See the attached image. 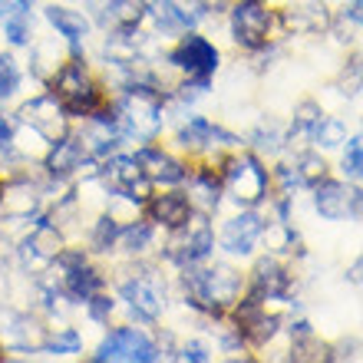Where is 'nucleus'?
<instances>
[{"label":"nucleus","mask_w":363,"mask_h":363,"mask_svg":"<svg viewBox=\"0 0 363 363\" xmlns=\"http://www.w3.org/2000/svg\"><path fill=\"white\" fill-rule=\"evenodd\" d=\"M182 274V291H185V304L191 311H199L205 317H221L231 314V307L238 304L245 291H248V281L245 274L228 264H189V268H179Z\"/></svg>","instance_id":"1"},{"label":"nucleus","mask_w":363,"mask_h":363,"mask_svg":"<svg viewBox=\"0 0 363 363\" xmlns=\"http://www.w3.org/2000/svg\"><path fill=\"white\" fill-rule=\"evenodd\" d=\"M116 109V123L123 133L125 145H143V143H155L165 129V93L155 89L152 83H129L119 93L109 96Z\"/></svg>","instance_id":"2"},{"label":"nucleus","mask_w":363,"mask_h":363,"mask_svg":"<svg viewBox=\"0 0 363 363\" xmlns=\"http://www.w3.org/2000/svg\"><path fill=\"white\" fill-rule=\"evenodd\" d=\"M116 297L123 301L133 320L159 324L169 307V284L155 261H125V274L116 281Z\"/></svg>","instance_id":"3"},{"label":"nucleus","mask_w":363,"mask_h":363,"mask_svg":"<svg viewBox=\"0 0 363 363\" xmlns=\"http://www.w3.org/2000/svg\"><path fill=\"white\" fill-rule=\"evenodd\" d=\"M43 86L63 103V109L69 113V119H83V116L96 113V109L109 99L99 73L89 67L86 53H83V57H69L67 63L43 83Z\"/></svg>","instance_id":"4"},{"label":"nucleus","mask_w":363,"mask_h":363,"mask_svg":"<svg viewBox=\"0 0 363 363\" xmlns=\"http://www.w3.org/2000/svg\"><path fill=\"white\" fill-rule=\"evenodd\" d=\"M218 175L225 199L231 205H238V208H258L261 201L271 195V172L264 169L261 155L255 152H241V149L228 152Z\"/></svg>","instance_id":"5"},{"label":"nucleus","mask_w":363,"mask_h":363,"mask_svg":"<svg viewBox=\"0 0 363 363\" xmlns=\"http://www.w3.org/2000/svg\"><path fill=\"white\" fill-rule=\"evenodd\" d=\"M165 63L179 73L182 83L208 89L211 77L221 67V50L208 37H201L199 30H185L182 37H175L172 47L165 50Z\"/></svg>","instance_id":"6"},{"label":"nucleus","mask_w":363,"mask_h":363,"mask_svg":"<svg viewBox=\"0 0 363 363\" xmlns=\"http://www.w3.org/2000/svg\"><path fill=\"white\" fill-rule=\"evenodd\" d=\"M228 30L238 50L261 53L264 47H271L274 33L281 30V20H277V10L271 7V0H231Z\"/></svg>","instance_id":"7"},{"label":"nucleus","mask_w":363,"mask_h":363,"mask_svg":"<svg viewBox=\"0 0 363 363\" xmlns=\"http://www.w3.org/2000/svg\"><path fill=\"white\" fill-rule=\"evenodd\" d=\"M215 251V221L205 211H191V218L179 228L162 235V258H169L175 268H189L211 258Z\"/></svg>","instance_id":"8"},{"label":"nucleus","mask_w":363,"mask_h":363,"mask_svg":"<svg viewBox=\"0 0 363 363\" xmlns=\"http://www.w3.org/2000/svg\"><path fill=\"white\" fill-rule=\"evenodd\" d=\"M162 360L159 340L149 330L135 324H119L103 334V340L96 344L93 363H155Z\"/></svg>","instance_id":"9"},{"label":"nucleus","mask_w":363,"mask_h":363,"mask_svg":"<svg viewBox=\"0 0 363 363\" xmlns=\"http://www.w3.org/2000/svg\"><path fill=\"white\" fill-rule=\"evenodd\" d=\"M13 119H20V123H27V125H33V129H40L50 143H57V139L69 135V129H73L69 113L63 109V103H60V99L50 93L47 86H43V93L20 99L17 109H13Z\"/></svg>","instance_id":"10"},{"label":"nucleus","mask_w":363,"mask_h":363,"mask_svg":"<svg viewBox=\"0 0 363 363\" xmlns=\"http://www.w3.org/2000/svg\"><path fill=\"white\" fill-rule=\"evenodd\" d=\"M314 208L327 221L363 218V189L350 179H324L314 185Z\"/></svg>","instance_id":"11"},{"label":"nucleus","mask_w":363,"mask_h":363,"mask_svg":"<svg viewBox=\"0 0 363 363\" xmlns=\"http://www.w3.org/2000/svg\"><path fill=\"white\" fill-rule=\"evenodd\" d=\"M96 175L109 185V191H119V195H129V199L143 201L155 191V185L149 179H145L143 165L135 162L133 152H125V149H119V152L106 155L103 162L96 165Z\"/></svg>","instance_id":"12"},{"label":"nucleus","mask_w":363,"mask_h":363,"mask_svg":"<svg viewBox=\"0 0 363 363\" xmlns=\"http://www.w3.org/2000/svg\"><path fill=\"white\" fill-rule=\"evenodd\" d=\"M135 162L143 165L145 179L152 182L155 189H172V185H182L185 175H189V159L179 155L175 149L162 145L159 139L155 143H143L133 149Z\"/></svg>","instance_id":"13"},{"label":"nucleus","mask_w":363,"mask_h":363,"mask_svg":"<svg viewBox=\"0 0 363 363\" xmlns=\"http://www.w3.org/2000/svg\"><path fill=\"white\" fill-rule=\"evenodd\" d=\"M83 13L103 33H125L145 27L143 0H83Z\"/></svg>","instance_id":"14"},{"label":"nucleus","mask_w":363,"mask_h":363,"mask_svg":"<svg viewBox=\"0 0 363 363\" xmlns=\"http://www.w3.org/2000/svg\"><path fill=\"white\" fill-rule=\"evenodd\" d=\"M43 172H47V179H53V182H67V185H73L77 179L96 172V162L86 155V149L79 145L77 135L69 133V135H63V139H57V143L50 145L47 159H43Z\"/></svg>","instance_id":"15"},{"label":"nucleus","mask_w":363,"mask_h":363,"mask_svg":"<svg viewBox=\"0 0 363 363\" xmlns=\"http://www.w3.org/2000/svg\"><path fill=\"white\" fill-rule=\"evenodd\" d=\"M261 235H264V218H261L255 208H241L238 215H231L228 221H221L215 241H218L228 255H235V258H248L261 245Z\"/></svg>","instance_id":"16"},{"label":"nucleus","mask_w":363,"mask_h":363,"mask_svg":"<svg viewBox=\"0 0 363 363\" xmlns=\"http://www.w3.org/2000/svg\"><path fill=\"white\" fill-rule=\"evenodd\" d=\"M191 201L189 195H185V189L182 185H172V189H155L149 199H145L143 205V215L149 221H152L155 228L162 231H172L179 228V225H185V221L191 218Z\"/></svg>","instance_id":"17"},{"label":"nucleus","mask_w":363,"mask_h":363,"mask_svg":"<svg viewBox=\"0 0 363 363\" xmlns=\"http://www.w3.org/2000/svg\"><path fill=\"white\" fill-rule=\"evenodd\" d=\"M43 20H47V27L57 37H63L73 47V57H83V47H86L89 33H93V23H89L83 10L69 7L67 0H53V4L43 7Z\"/></svg>","instance_id":"18"},{"label":"nucleus","mask_w":363,"mask_h":363,"mask_svg":"<svg viewBox=\"0 0 363 363\" xmlns=\"http://www.w3.org/2000/svg\"><path fill=\"white\" fill-rule=\"evenodd\" d=\"M159 238H162V231L143 215V218L129 221V225H119L113 255L123 261H145L152 258V251L159 248Z\"/></svg>","instance_id":"19"},{"label":"nucleus","mask_w":363,"mask_h":363,"mask_svg":"<svg viewBox=\"0 0 363 363\" xmlns=\"http://www.w3.org/2000/svg\"><path fill=\"white\" fill-rule=\"evenodd\" d=\"M281 30L287 33H297V37H311V33H324L330 30V10H327L324 0H291L281 13Z\"/></svg>","instance_id":"20"},{"label":"nucleus","mask_w":363,"mask_h":363,"mask_svg":"<svg viewBox=\"0 0 363 363\" xmlns=\"http://www.w3.org/2000/svg\"><path fill=\"white\" fill-rule=\"evenodd\" d=\"M27 50H30L27 73L37 79V83H47V79L73 57V47H69L63 37H57V33H50V37H33V43H30Z\"/></svg>","instance_id":"21"},{"label":"nucleus","mask_w":363,"mask_h":363,"mask_svg":"<svg viewBox=\"0 0 363 363\" xmlns=\"http://www.w3.org/2000/svg\"><path fill=\"white\" fill-rule=\"evenodd\" d=\"M291 281H294L291 268H287L277 255H268V258H258V264L251 271L248 291H255V294H261V297H287Z\"/></svg>","instance_id":"22"},{"label":"nucleus","mask_w":363,"mask_h":363,"mask_svg":"<svg viewBox=\"0 0 363 363\" xmlns=\"http://www.w3.org/2000/svg\"><path fill=\"white\" fill-rule=\"evenodd\" d=\"M0 37L10 50H27L37 37V23H33V10L17 7L7 20H0Z\"/></svg>","instance_id":"23"},{"label":"nucleus","mask_w":363,"mask_h":363,"mask_svg":"<svg viewBox=\"0 0 363 363\" xmlns=\"http://www.w3.org/2000/svg\"><path fill=\"white\" fill-rule=\"evenodd\" d=\"M43 354H53V357L83 354V334L69 324H53L47 334V344H43Z\"/></svg>","instance_id":"24"},{"label":"nucleus","mask_w":363,"mask_h":363,"mask_svg":"<svg viewBox=\"0 0 363 363\" xmlns=\"http://www.w3.org/2000/svg\"><path fill=\"white\" fill-rule=\"evenodd\" d=\"M27 67L17 60V53L13 50H0V93L10 99H17V93L23 89V83H27Z\"/></svg>","instance_id":"25"},{"label":"nucleus","mask_w":363,"mask_h":363,"mask_svg":"<svg viewBox=\"0 0 363 363\" xmlns=\"http://www.w3.org/2000/svg\"><path fill=\"white\" fill-rule=\"evenodd\" d=\"M291 172H294V182L297 185H304V189H314L317 182L327 179V162L320 152H301L291 165Z\"/></svg>","instance_id":"26"},{"label":"nucleus","mask_w":363,"mask_h":363,"mask_svg":"<svg viewBox=\"0 0 363 363\" xmlns=\"http://www.w3.org/2000/svg\"><path fill=\"white\" fill-rule=\"evenodd\" d=\"M311 143L320 145V149H337V145L347 143V125L344 119H337V116H327L314 125V133H311Z\"/></svg>","instance_id":"27"},{"label":"nucleus","mask_w":363,"mask_h":363,"mask_svg":"<svg viewBox=\"0 0 363 363\" xmlns=\"http://www.w3.org/2000/svg\"><path fill=\"white\" fill-rule=\"evenodd\" d=\"M116 307H119V297H113L109 294V287L106 291H99V294H93L83 304V314L93 320V324H99V327H109L113 324V314H116Z\"/></svg>","instance_id":"28"},{"label":"nucleus","mask_w":363,"mask_h":363,"mask_svg":"<svg viewBox=\"0 0 363 363\" xmlns=\"http://www.w3.org/2000/svg\"><path fill=\"white\" fill-rule=\"evenodd\" d=\"M340 165H344V175L350 182H363V133L354 135V139H347Z\"/></svg>","instance_id":"29"},{"label":"nucleus","mask_w":363,"mask_h":363,"mask_svg":"<svg viewBox=\"0 0 363 363\" xmlns=\"http://www.w3.org/2000/svg\"><path fill=\"white\" fill-rule=\"evenodd\" d=\"M13 149V113L0 109V159H7Z\"/></svg>","instance_id":"30"},{"label":"nucleus","mask_w":363,"mask_h":363,"mask_svg":"<svg viewBox=\"0 0 363 363\" xmlns=\"http://www.w3.org/2000/svg\"><path fill=\"white\" fill-rule=\"evenodd\" d=\"M179 360H191V363H205V360H211V350L201 340H189V344H182L179 347Z\"/></svg>","instance_id":"31"},{"label":"nucleus","mask_w":363,"mask_h":363,"mask_svg":"<svg viewBox=\"0 0 363 363\" xmlns=\"http://www.w3.org/2000/svg\"><path fill=\"white\" fill-rule=\"evenodd\" d=\"M13 297V281H10V264L0 261V304H7Z\"/></svg>","instance_id":"32"},{"label":"nucleus","mask_w":363,"mask_h":363,"mask_svg":"<svg viewBox=\"0 0 363 363\" xmlns=\"http://www.w3.org/2000/svg\"><path fill=\"white\" fill-rule=\"evenodd\" d=\"M231 0H195V7L201 10V17H208V13H221V10H228Z\"/></svg>","instance_id":"33"},{"label":"nucleus","mask_w":363,"mask_h":363,"mask_svg":"<svg viewBox=\"0 0 363 363\" xmlns=\"http://www.w3.org/2000/svg\"><path fill=\"white\" fill-rule=\"evenodd\" d=\"M354 13H357V20L363 23V0H357V10H354Z\"/></svg>","instance_id":"34"},{"label":"nucleus","mask_w":363,"mask_h":363,"mask_svg":"<svg viewBox=\"0 0 363 363\" xmlns=\"http://www.w3.org/2000/svg\"><path fill=\"white\" fill-rule=\"evenodd\" d=\"M0 109H7V96L0 93Z\"/></svg>","instance_id":"35"},{"label":"nucleus","mask_w":363,"mask_h":363,"mask_svg":"<svg viewBox=\"0 0 363 363\" xmlns=\"http://www.w3.org/2000/svg\"><path fill=\"white\" fill-rule=\"evenodd\" d=\"M0 360H7V354H4V347H0Z\"/></svg>","instance_id":"36"},{"label":"nucleus","mask_w":363,"mask_h":363,"mask_svg":"<svg viewBox=\"0 0 363 363\" xmlns=\"http://www.w3.org/2000/svg\"><path fill=\"white\" fill-rule=\"evenodd\" d=\"M185 4H191V7H195V0H185ZM195 10H199V7H195ZM199 13H201V10H199Z\"/></svg>","instance_id":"37"},{"label":"nucleus","mask_w":363,"mask_h":363,"mask_svg":"<svg viewBox=\"0 0 363 363\" xmlns=\"http://www.w3.org/2000/svg\"><path fill=\"white\" fill-rule=\"evenodd\" d=\"M350 4H357V0H350Z\"/></svg>","instance_id":"38"},{"label":"nucleus","mask_w":363,"mask_h":363,"mask_svg":"<svg viewBox=\"0 0 363 363\" xmlns=\"http://www.w3.org/2000/svg\"><path fill=\"white\" fill-rule=\"evenodd\" d=\"M0 179H4V172H0Z\"/></svg>","instance_id":"39"}]
</instances>
